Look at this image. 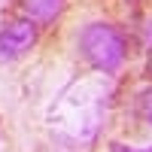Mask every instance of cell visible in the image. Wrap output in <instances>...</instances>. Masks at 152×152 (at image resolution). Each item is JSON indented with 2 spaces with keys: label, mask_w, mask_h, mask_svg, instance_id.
<instances>
[{
  "label": "cell",
  "mask_w": 152,
  "mask_h": 152,
  "mask_svg": "<svg viewBox=\"0 0 152 152\" xmlns=\"http://www.w3.org/2000/svg\"><path fill=\"white\" fill-rule=\"evenodd\" d=\"M79 55L100 73H116L125 64L128 43L107 21H91L79 31Z\"/></svg>",
  "instance_id": "cell-1"
},
{
  "label": "cell",
  "mask_w": 152,
  "mask_h": 152,
  "mask_svg": "<svg viewBox=\"0 0 152 152\" xmlns=\"http://www.w3.org/2000/svg\"><path fill=\"white\" fill-rule=\"evenodd\" d=\"M37 43V21L31 18H15L0 28V58L15 61L21 55H28Z\"/></svg>",
  "instance_id": "cell-2"
},
{
  "label": "cell",
  "mask_w": 152,
  "mask_h": 152,
  "mask_svg": "<svg viewBox=\"0 0 152 152\" xmlns=\"http://www.w3.org/2000/svg\"><path fill=\"white\" fill-rule=\"evenodd\" d=\"M18 6L24 12V18H31L37 24H52L64 12L67 0H18Z\"/></svg>",
  "instance_id": "cell-3"
},
{
  "label": "cell",
  "mask_w": 152,
  "mask_h": 152,
  "mask_svg": "<svg viewBox=\"0 0 152 152\" xmlns=\"http://www.w3.org/2000/svg\"><path fill=\"white\" fill-rule=\"evenodd\" d=\"M137 104H140V113H143V119L152 125V85H146L140 94H137Z\"/></svg>",
  "instance_id": "cell-4"
},
{
  "label": "cell",
  "mask_w": 152,
  "mask_h": 152,
  "mask_svg": "<svg viewBox=\"0 0 152 152\" xmlns=\"http://www.w3.org/2000/svg\"><path fill=\"white\" fill-rule=\"evenodd\" d=\"M110 152H152V146L149 149H131V146H125V143H113Z\"/></svg>",
  "instance_id": "cell-5"
},
{
  "label": "cell",
  "mask_w": 152,
  "mask_h": 152,
  "mask_svg": "<svg viewBox=\"0 0 152 152\" xmlns=\"http://www.w3.org/2000/svg\"><path fill=\"white\" fill-rule=\"evenodd\" d=\"M149 73H152V58H149Z\"/></svg>",
  "instance_id": "cell-6"
}]
</instances>
